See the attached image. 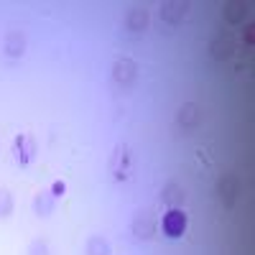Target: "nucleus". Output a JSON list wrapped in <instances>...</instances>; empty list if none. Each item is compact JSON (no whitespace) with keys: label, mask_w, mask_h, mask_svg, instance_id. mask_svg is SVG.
<instances>
[{"label":"nucleus","mask_w":255,"mask_h":255,"mask_svg":"<svg viewBox=\"0 0 255 255\" xmlns=\"http://www.w3.org/2000/svg\"><path fill=\"white\" fill-rule=\"evenodd\" d=\"M110 174L115 181H128L133 174V156H130V148H128V143H118L113 148V156H110Z\"/></svg>","instance_id":"obj_1"},{"label":"nucleus","mask_w":255,"mask_h":255,"mask_svg":"<svg viewBox=\"0 0 255 255\" xmlns=\"http://www.w3.org/2000/svg\"><path fill=\"white\" fill-rule=\"evenodd\" d=\"M130 230H133V235H135L138 240H143V243L153 240V238H156V230H158L156 215H153L151 209H140V212H135Z\"/></svg>","instance_id":"obj_2"},{"label":"nucleus","mask_w":255,"mask_h":255,"mask_svg":"<svg viewBox=\"0 0 255 255\" xmlns=\"http://www.w3.org/2000/svg\"><path fill=\"white\" fill-rule=\"evenodd\" d=\"M135 79H138V64L133 59H128V56L115 59V64H113V82L118 84V87L128 90Z\"/></svg>","instance_id":"obj_3"},{"label":"nucleus","mask_w":255,"mask_h":255,"mask_svg":"<svg viewBox=\"0 0 255 255\" xmlns=\"http://www.w3.org/2000/svg\"><path fill=\"white\" fill-rule=\"evenodd\" d=\"M204 120V110L199 108L197 102H184L179 113H176V123L184 133H191L194 128H199V123Z\"/></svg>","instance_id":"obj_4"},{"label":"nucleus","mask_w":255,"mask_h":255,"mask_svg":"<svg viewBox=\"0 0 255 255\" xmlns=\"http://www.w3.org/2000/svg\"><path fill=\"white\" fill-rule=\"evenodd\" d=\"M13 158H15L18 166H31L33 163V158H36V143H33L31 135H26V133L15 135V140H13Z\"/></svg>","instance_id":"obj_5"},{"label":"nucleus","mask_w":255,"mask_h":255,"mask_svg":"<svg viewBox=\"0 0 255 255\" xmlns=\"http://www.w3.org/2000/svg\"><path fill=\"white\" fill-rule=\"evenodd\" d=\"M189 8H191V3H186V0H166L161 5V18L168 26H179L189 15Z\"/></svg>","instance_id":"obj_6"},{"label":"nucleus","mask_w":255,"mask_h":255,"mask_svg":"<svg viewBox=\"0 0 255 255\" xmlns=\"http://www.w3.org/2000/svg\"><path fill=\"white\" fill-rule=\"evenodd\" d=\"M232 51H235V41H232L230 33H217L215 38L209 41V56L215 59V61H225L232 56Z\"/></svg>","instance_id":"obj_7"},{"label":"nucleus","mask_w":255,"mask_h":255,"mask_svg":"<svg viewBox=\"0 0 255 255\" xmlns=\"http://www.w3.org/2000/svg\"><path fill=\"white\" fill-rule=\"evenodd\" d=\"M238 191H240V181H238L235 174H222V176H220V181H217V194H220V199H222L225 207L235 204Z\"/></svg>","instance_id":"obj_8"},{"label":"nucleus","mask_w":255,"mask_h":255,"mask_svg":"<svg viewBox=\"0 0 255 255\" xmlns=\"http://www.w3.org/2000/svg\"><path fill=\"white\" fill-rule=\"evenodd\" d=\"M186 225H189V220H186V215H184L181 209H171L163 217V232H166L168 238H181L184 232H186Z\"/></svg>","instance_id":"obj_9"},{"label":"nucleus","mask_w":255,"mask_h":255,"mask_svg":"<svg viewBox=\"0 0 255 255\" xmlns=\"http://www.w3.org/2000/svg\"><path fill=\"white\" fill-rule=\"evenodd\" d=\"M161 202L171 209H179L184 202H186V186L179 184V181H168L161 191Z\"/></svg>","instance_id":"obj_10"},{"label":"nucleus","mask_w":255,"mask_h":255,"mask_svg":"<svg viewBox=\"0 0 255 255\" xmlns=\"http://www.w3.org/2000/svg\"><path fill=\"white\" fill-rule=\"evenodd\" d=\"M148 23H151V15H148L145 8H130L125 15V28L130 31V33H143L148 28Z\"/></svg>","instance_id":"obj_11"},{"label":"nucleus","mask_w":255,"mask_h":255,"mask_svg":"<svg viewBox=\"0 0 255 255\" xmlns=\"http://www.w3.org/2000/svg\"><path fill=\"white\" fill-rule=\"evenodd\" d=\"M3 49H5V54L10 59H20V56L26 54V33L23 31H8Z\"/></svg>","instance_id":"obj_12"},{"label":"nucleus","mask_w":255,"mask_h":255,"mask_svg":"<svg viewBox=\"0 0 255 255\" xmlns=\"http://www.w3.org/2000/svg\"><path fill=\"white\" fill-rule=\"evenodd\" d=\"M56 207V197L51 194V189H41L38 194L33 197V212L38 217H49Z\"/></svg>","instance_id":"obj_13"},{"label":"nucleus","mask_w":255,"mask_h":255,"mask_svg":"<svg viewBox=\"0 0 255 255\" xmlns=\"http://www.w3.org/2000/svg\"><path fill=\"white\" fill-rule=\"evenodd\" d=\"M245 13H248V5L243 3V0H230V3L225 5V20L227 23H243Z\"/></svg>","instance_id":"obj_14"},{"label":"nucleus","mask_w":255,"mask_h":255,"mask_svg":"<svg viewBox=\"0 0 255 255\" xmlns=\"http://www.w3.org/2000/svg\"><path fill=\"white\" fill-rule=\"evenodd\" d=\"M110 253H113V248L102 235H92L87 240V248H84V255H110Z\"/></svg>","instance_id":"obj_15"},{"label":"nucleus","mask_w":255,"mask_h":255,"mask_svg":"<svg viewBox=\"0 0 255 255\" xmlns=\"http://www.w3.org/2000/svg\"><path fill=\"white\" fill-rule=\"evenodd\" d=\"M10 212H13V197H10V191L8 189H0V220L10 217Z\"/></svg>","instance_id":"obj_16"},{"label":"nucleus","mask_w":255,"mask_h":255,"mask_svg":"<svg viewBox=\"0 0 255 255\" xmlns=\"http://www.w3.org/2000/svg\"><path fill=\"white\" fill-rule=\"evenodd\" d=\"M26 255H51V248H49L46 240H41V238H38V240H31Z\"/></svg>","instance_id":"obj_17"},{"label":"nucleus","mask_w":255,"mask_h":255,"mask_svg":"<svg viewBox=\"0 0 255 255\" xmlns=\"http://www.w3.org/2000/svg\"><path fill=\"white\" fill-rule=\"evenodd\" d=\"M64 191H67V184H64V181H56L54 189H51V194H54V197H61Z\"/></svg>","instance_id":"obj_18"},{"label":"nucleus","mask_w":255,"mask_h":255,"mask_svg":"<svg viewBox=\"0 0 255 255\" xmlns=\"http://www.w3.org/2000/svg\"><path fill=\"white\" fill-rule=\"evenodd\" d=\"M245 38H248L250 44H253V26H248V31H245Z\"/></svg>","instance_id":"obj_19"}]
</instances>
